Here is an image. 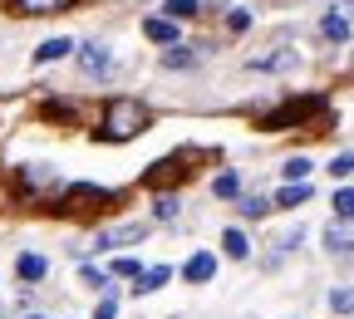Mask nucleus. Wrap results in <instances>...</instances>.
Masks as SVG:
<instances>
[{
  "label": "nucleus",
  "instance_id": "f257e3e1",
  "mask_svg": "<svg viewBox=\"0 0 354 319\" xmlns=\"http://www.w3.org/2000/svg\"><path fill=\"white\" fill-rule=\"evenodd\" d=\"M143 128H148V104H138V99H113L104 108V138H113V143L138 138Z\"/></svg>",
  "mask_w": 354,
  "mask_h": 319
},
{
  "label": "nucleus",
  "instance_id": "f03ea898",
  "mask_svg": "<svg viewBox=\"0 0 354 319\" xmlns=\"http://www.w3.org/2000/svg\"><path fill=\"white\" fill-rule=\"evenodd\" d=\"M143 236H148L143 221H123V226H109V231L94 236V251H118V246H133V241H143Z\"/></svg>",
  "mask_w": 354,
  "mask_h": 319
},
{
  "label": "nucleus",
  "instance_id": "7ed1b4c3",
  "mask_svg": "<svg viewBox=\"0 0 354 319\" xmlns=\"http://www.w3.org/2000/svg\"><path fill=\"white\" fill-rule=\"evenodd\" d=\"M320 108V99L310 94V99H295V104H286V108H276L271 118H261V128H290V123H300V118H310Z\"/></svg>",
  "mask_w": 354,
  "mask_h": 319
},
{
  "label": "nucleus",
  "instance_id": "20e7f679",
  "mask_svg": "<svg viewBox=\"0 0 354 319\" xmlns=\"http://www.w3.org/2000/svg\"><path fill=\"white\" fill-rule=\"evenodd\" d=\"M79 64H84L88 79H109V74H113V59H109V50H104L99 39H88L84 50H79Z\"/></svg>",
  "mask_w": 354,
  "mask_h": 319
},
{
  "label": "nucleus",
  "instance_id": "39448f33",
  "mask_svg": "<svg viewBox=\"0 0 354 319\" xmlns=\"http://www.w3.org/2000/svg\"><path fill=\"white\" fill-rule=\"evenodd\" d=\"M183 276H187L192 285H207V280L216 276V255H212V251H197V255L183 265Z\"/></svg>",
  "mask_w": 354,
  "mask_h": 319
},
{
  "label": "nucleus",
  "instance_id": "423d86ee",
  "mask_svg": "<svg viewBox=\"0 0 354 319\" xmlns=\"http://www.w3.org/2000/svg\"><path fill=\"white\" fill-rule=\"evenodd\" d=\"M74 0H10V10L15 15H59V10H69Z\"/></svg>",
  "mask_w": 354,
  "mask_h": 319
},
{
  "label": "nucleus",
  "instance_id": "0eeeda50",
  "mask_svg": "<svg viewBox=\"0 0 354 319\" xmlns=\"http://www.w3.org/2000/svg\"><path fill=\"white\" fill-rule=\"evenodd\" d=\"M172 280V265H153V270H143L138 280H133V295H153V290H162Z\"/></svg>",
  "mask_w": 354,
  "mask_h": 319
},
{
  "label": "nucleus",
  "instance_id": "6e6552de",
  "mask_svg": "<svg viewBox=\"0 0 354 319\" xmlns=\"http://www.w3.org/2000/svg\"><path fill=\"white\" fill-rule=\"evenodd\" d=\"M143 35H148L153 44H167V50L177 44V25H172V20H162V15H148V20H143Z\"/></svg>",
  "mask_w": 354,
  "mask_h": 319
},
{
  "label": "nucleus",
  "instance_id": "1a4fd4ad",
  "mask_svg": "<svg viewBox=\"0 0 354 319\" xmlns=\"http://www.w3.org/2000/svg\"><path fill=\"white\" fill-rule=\"evenodd\" d=\"M320 35H325L330 44H344V39H349V15H344V10H330V15L320 20Z\"/></svg>",
  "mask_w": 354,
  "mask_h": 319
},
{
  "label": "nucleus",
  "instance_id": "9d476101",
  "mask_svg": "<svg viewBox=\"0 0 354 319\" xmlns=\"http://www.w3.org/2000/svg\"><path fill=\"white\" fill-rule=\"evenodd\" d=\"M15 270H20V280H44V270H50V265H44V255H35V251H25L20 260H15Z\"/></svg>",
  "mask_w": 354,
  "mask_h": 319
},
{
  "label": "nucleus",
  "instance_id": "9b49d317",
  "mask_svg": "<svg viewBox=\"0 0 354 319\" xmlns=\"http://www.w3.org/2000/svg\"><path fill=\"white\" fill-rule=\"evenodd\" d=\"M251 69H261V74H271V69H295V55H290V50H271V55L251 59Z\"/></svg>",
  "mask_w": 354,
  "mask_h": 319
},
{
  "label": "nucleus",
  "instance_id": "f8f14e48",
  "mask_svg": "<svg viewBox=\"0 0 354 319\" xmlns=\"http://www.w3.org/2000/svg\"><path fill=\"white\" fill-rule=\"evenodd\" d=\"M221 251H227V255H236V260H246V255H251V241L236 231V226H227V231H221Z\"/></svg>",
  "mask_w": 354,
  "mask_h": 319
},
{
  "label": "nucleus",
  "instance_id": "ddd939ff",
  "mask_svg": "<svg viewBox=\"0 0 354 319\" xmlns=\"http://www.w3.org/2000/svg\"><path fill=\"white\" fill-rule=\"evenodd\" d=\"M104 202V192L99 187H74L69 197H64V211H79V206H99Z\"/></svg>",
  "mask_w": 354,
  "mask_h": 319
},
{
  "label": "nucleus",
  "instance_id": "4468645a",
  "mask_svg": "<svg viewBox=\"0 0 354 319\" xmlns=\"http://www.w3.org/2000/svg\"><path fill=\"white\" fill-rule=\"evenodd\" d=\"M69 50H74V44H69V39H44V44H39V50H35V59H39V64H55V59H64Z\"/></svg>",
  "mask_w": 354,
  "mask_h": 319
},
{
  "label": "nucleus",
  "instance_id": "2eb2a0df",
  "mask_svg": "<svg viewBox=\"0 0 354 319\" xmlns=\"http://www.w3.org/2000/svg\"><path fill=\"white\" fill-rule=\"evenodd\" d=\"M197 15V0H162V20H192Z\"/></svg>",
  "mask_w": 354,
  "mask_h": 319
},
{
  "label": "nucleus",
  "instance_id": "dca6fc26",
  "mask_svg": "<svg viewBox=\"0 0 354 319\" xmlns=\"http://www.w3.org/2000/svg\"><path fill=\"white\" fill-rule=\"evenodd\" d=\"M162 64H167V69H192V64H197V50H183V44H172V50L162 55Z\"/></svg>",
  "mask_w": 354,
  "mask_h": 319
},
{
  "label": "nucleus",
  "instance_id": "f3484780",
  "mask_svg": "<svg viewBox=\"0 0 354 319\" xmlns=\"http://www.w3.org/2000/svg\"><path fill=\"white\" fill-rule=\"evenodd\" d=\"M310 197V187H305V182H290V187H281V197H276V206H300Z\"/></svg>",
  "mask_w": 354,
  "mask_h": 319
},
{
  "label": "nucleus",
  "instance_id": "a211bd4d",
  "mask_svg": "<svg viewBox=\"0 0 354 319\" xmlns=\"http://www.w3.org/2000/svg\"><path fill=\"white\" fill-rule=\"evenodd\" d=\"M330 309H335V314H354V290H349V285L330 290Z\"/></svg>",
  "mask_w": 354,
  "mask_h": 319
},
{
  "label": "nucleus",
  "instance_id": "6ab92c4d",
  "mask_svg": "<svg viewBox=\"0 0 354 319\" xmlns=\"http://www.w3.org/2000/svg\"><path fill=\"white\" fill-rule=\"evenodd\" d=\"M335 216L339 221H354V187H339L335 192Z\"/></svg>",
  "mask_w": 354,
  "mask_h": 319
},
{
  "label": "nucleus",
  "instance_id": "aec40b11",
  "mask_svg": "<svg viewBox=\"0 0 354 319\" xmlns=\"http://www.w3.org/2000/svg\"><path fill=\"white\" fill-rule=\"evenodd\" d=\"M113 276H118V280H138V276H143V265L133 260V255H118V260H113Z\"/></svg>",
  "mask_w": 354,
  "mask_h": 319
},
{
  "label": "nucleus",
  "instance_id": "412c9836",
  "mask_svg": "<svg viewBox=\"0 0 354 319\" xmlns=\"http://www.w3.org/2000/svg\"><path fill=\"white\" fill-rule=\"evenodd\" d=\"M241 216H251V221L271 216V202H266V197H241Z\"/></svg>",
  "mask_w": 354,
  "mask_h": 319
},
{
  "label": "nucleus",
  "instance_id": "4be33fe9",
  "mask_svg": "<svg viewBox=\"0 0 354 319\" xmlns=\"http://www.w3.org/2000/svg\"><path fill=\"white\" fill-rule=\"evenodd\" d=\"M212 192H216V197H236V192H241V182H236V172H221V177L212 182Z\"/></svg>",
  "mask_w": 354,
  "mask_h": 319
},
{
  "label": "nucleus",
  "instance_id": "5701e85b",
  "mask_svg": "<svg viewBox=\"0 0 354 319\" xmlns=\"http://www.w3.org/2000/svg\"><path fill=\"white\" fill-rule=\"evenodd\" d=\"M281 177H286V182H305V177H310V162H305V157H290V162L281 167Z\"/></svg>",
  "mask_w": 354,
  "mask_h": 319
},
{
  "label": "nucleus",
  "instance_id": "b1692460",
  "mask_svg": "<svg viewBox=\"0 0 354 319\" xmlns=\"http://www.w3.org/2000/svg\"><path fill=\"white\" fill-rule=\"evenodd\" d=\"M227 25H232L236 35H241V30H251V10H232V20H227Z\"/></svg>",
  "mask_w": 354,
  "mask_h": 319
},
{
  "label": "nucleus",
  "instance_id": "393cba45",
  "mask_svg": "<svg viewBox=\"0 0 354 319\" xmlns=\"http://www.w3.org/2000/svg\"><path fill=\"white\" fill-rule=\"evenodd\" d=\"M158 216L172 221V216H177V197H158Z\"/></svg>",
  "mask_w": 354,
  "mask_h": 319
},
{
  "label": "nucleus",
  "instance_id": "a878e982",
  "mask_svg": "<svg viewBox=\"0 0 354 319\" xmlns=\"http://www.w3.org/2000/svg\"><path fill=\"white\" fill-rule=\"evenodd\" d=\"M330 172H335V177H349V172H354V157H335Z\"/></svg>",
  "mask_w": 354,
  "mask_h": 319
},
{
  "label": "nucleus",
  "instance_id": "bb28decb",
  "mask_svg": "<svg viewBox=\"0 0 354 319\" xmlns=\"http://www.w3.org/2000/svg\"><path fill=\"white\" fill-rule=\"evenodd\" d=\"M94 319H113V300H104V304H99V314H94Z\"/></svg>",
  "mask_w": 354,
  "mask_h": 319
},
{
  "label": "nucleus",
  "instance_id": "cd10ccee",
  "mask_svg": "<svg viewBox=\"0 0 354 319\" xmlns=\"http://www.w3.org/2000/svg\"><path fill=\"white\" fill-rule=\"evenodd\" d=\"M344 10H349V15H354V0H344Z\"/></svg>",
  "mask_w": 354,
  "mask_h": 319
},
{
  "label": "nucleus",
  "instance_id": "c85d7f7f",
  "mask_svg": "<svg viewBox=\"0 0 354 319\" xmlns=\"http://www.w3.org/2000/svg\"><path fill=\"white\" fill-rule=\"evenodd\" d=\"M30 319H39V314H30Z\"/></svg>",
  "mask_w": 354,
  "mask_h": 319
}]
</instances>
